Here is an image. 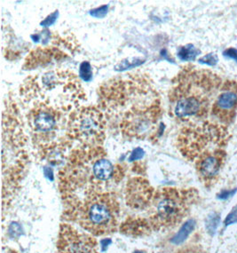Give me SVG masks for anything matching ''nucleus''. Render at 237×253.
I'll return each instance as SVG.
<instances>
[{
  "label": "nucleus",
  "mask_w": 237,
  "mask_h": 253,
  "mask_svg": "<svg viewBox=\"0 0 237 253\" xmlns=\"http://www.w3.org/2000/svg\"><path fill=\"white\" fill-rule=\"evenodd\" d=\"M139 253V252H136V253Z\"/></svg>",
  "instance_id": "obj_27"
},
{
  "label": "nucleus",
  "mask_w": 237,
  "mask_h": 253,
  "mask_svg": "<svg viewBox=\"0 0 237 253\" xmlns=\"http://www.w3.org/2000/svg\"><path fill=\"white\" fill-rule=\"evenodd\" d=\"M15 101L7 97L4 102L2 121V159H3V204L9 205L21 188L26 174L29 155L28 138L23 130L21 114Z\"/></svg>",
  "instance_id": "obj_6"
},
{
  "label": "nucleus",
  "mask_w": 237,
  "mask_h": 253,
  "mask_svg": "<svg viewBox=\"0 0 237 253\" xmlns=\"http://www.w3.org/2000/svg\"><path fill=\"white\" fill-rule=\"evenodd\" d=\"M226 159L225 149H216L203 153L194 162L198 177L204 187L211 188L217 183Z\"/></svg>",
  "instance_id": "obj_12"
},
{
  "label": "nucleus",
  "mask_w": 237,
  "mask_h": 253,
  "mask_svg": "<svg viewBox=\"0 0 237 253\" xmlns=\"http://www.w3.org/2000/svg\"><path fill=\"white\" fill-rule=\"evenodd\" d=\"M56 253H100L95 236L79 230L71 223L60 226Z\"/></svg>",
  "instance_id": "obj_10"
},
{
  "label": "nucleus",
  "mask_w": 237,
  "mask_h": 253,
  "mask_svg": "<svg viewBox=\"0 0 237 253\" xmlns=\"http://www.w3.org/2000/svg\"><path fill=\"white\" fill-rule=\"evenodd\" d=\"M67 54L58 46L38 47L32 50L26 57L23 64L24 70H35L40 67H44L53 61H61L65 59Z\"/></svg>",
  "instance_id": "obj_14"
},
{
  "label": "nucleus",
  "mask_w": 237,
  "mask_h": 253,
  "mask_svg": "<svg viewBox=\"0 0 237 253\" xmlns=\"http://www.w3.org/2000/svg\"><path fill=\"white\" fill-rule=\"evenodd\" d=\"M237 112V82L226 80L211 107V114L220 124L229 126L235 121Z\"/></svg>",
  "instance_id": "obj_11"
},
{
  "label": "nucleus",
  "mask_w": 237,
  "mask_h": 253,
  "mask_svg": "<svg viewBox=\"0 0 237 253\" xmlns=\"http://www.w3.org/2000/svg\"><path fill=\"white\" fill-rule=\"evenodd\" d=\"M79 77L85 82L91 81L92 79V66L88 61H83L79 68Z\"/></svg>",
  "instance_id": "obj_17"
},
{
  "label": "nucleus",
  "mask_w": 237,
  "mask_h": 253,
  "mask_svg": "<svg viewBox=\"0 0 237 253\" xmlns=\"http://www.w3.org/2000/svg\"><path fill=\"white\" fill-rule=\"evenodd\" d=\"M172 82L168 95L170 115L189 124L208 117L223 84L219 75L192 65L184 67Z\"/></svg>",
  "instance_id": "obj_4"
},
{
  "label": "nucleus",
  "mask_w": 237,
  "mask_h": 253,
  "mask_svg": "<svg viewBox=\"0 0 237 253\" xmlns=\"http://www.w3.org/2000/svg\"><path fill=\"white\" fill-rule=\"evenodd\" d=\"M155 192V188L146 178L133 177L128 180L125 187V204L133 211H144L150 206Z\"/></svg>",
  "instance_id": "obj_13"
},
{
  "label": "nucleus",
  "mask_w": 237,
  "mask_h": 253,
  "mask_svg": "<svg viewBox=\"0 0 237 253\" xmlns=\"http://www.w3.org/2000/svg\"><path fill=\"white\" fill-rule=\"evenodd\" d=\"M58 16V11H55L54 13H52V14H50L48 17L46 18V19H44L43 22H41V25L42 26L44 27H48L51 26V25H53V23L55 22L56 21V18Z\"/></svg>",
  "instance_id": "obj_22"
},
{
  "label": "nucleus",
  "mask_w": 237,
  "mask_h": 253,
  "mask_svg": "<svg viewBox=\"0 0 237 253\" xmlns=\"http://www.w3.org/2000/svg\"><path fill=\"white\" fill-rule=\"evenodd\" d=\"M108 8H109L108 5H102V6L99 7V8L92 10V11L90 12V14H91L92 16H94V17L103 18L105 16L106 14H107V13H108Z\"/></svg>",
  "instance_id": "obj_21"
},
{
  "label": "nucleus",
  "mask_w": 237,
  "mask_h": 253,
  "mask_svg": "<svg viewBox=\"0 0 237 253\" xmlns=\"http://www.w3.org/2000/svg\"><path fill=\"white\" fill-rule=\"evenodd\" d=\"M102 147H79L71 150L59 171V190L63 205L78 201L89 194L110 190L125 176V169L114 165Z\"/></svg>",
  "instance_id": "obj_2"
},
{
  "label": "nucleus",
  "mask_w": 237,
  "mask_h": 253,
  "mask_svg": "<svg viewBox=\"0 0 237 253\" xmlns=\"http://www.w3.org/2000/svg\"><path fill=\"white\" fill-rule=\"evenodd\" d=\"M138 61H141V60H139V59H137L135 61H122L119 65L116 66V70H127V69H130V68H132V67H136V66L141 65V63H143V61H141V62H138Z\"/></svg>",
  "instance_id": "obj_19"
},
{
  "label": "nucleus",
  "mask_w": 237,
  "mask_h": 253,
  "mask_svg": "<svg viewBox=\"0 0 237 253\" xmlns=\"http://www.w3.org/2000/svg\"><path fill=\"white\" fill-rule=\"evenodd\" d=\"M237 192V189H233V190H222L220 194H218V197L220 199H228L229 197H232L235 195V193Z\"/></svg>",
  "instance_id": "obj_24"
},
{
  "label": "nucleus",
  "mask_w": 237,
  "mask_h": 253,
  "mask_svg": "<svg viewBox=\"0 0 237 253\" xmlns=\"http://www.w3.org/2000/svg\"><path fill=\"white\" fill-rule=\"evenodd\" d=\"M236 222H237V206L228 215V217L225 219V225L229 226V225H231V224Z\"/></svg>",
  "instance_id": "obj_23"
},
{
  "label": "nucleus",
  "mask_w": 237,
  "mask_h": 253,
  "mask_svg": "<svg viewBox=\"0 0 237 253\" xmlns=\"http://www.w3.org/2000/svg\"><path fill=\"white\" fill-rule=\"evenodd\" d=\"M63 206L64 222L78 225L92 236H110L119 230L121 205L112 190L92 193Z\"/></svg>",
  "instance_id": "obj_7"
},
{
  "label": "nucleus",
  "mask_w": 237,
  "mask_h": 253,
  "mask_svg": "<svg viewBox=\"0 0 237 253\" xmlns=\"http://www.w3.org/2000/svg\"><path fill=\"white\" fill-rule=\"evenodd\" d=\"M24 108L43 104L70 115L86 101L78 76L70 70H53L27 78L20 88Z\"/></svg>",
  "instance_id": "obj_5"
},
{
  "label": "nucleus",
  "mask_w": 237,
  "mask_h": 253,
  "mask_svg": "<svg viewBox=\"0 0 237 253\" xmlns=\"http://www.w3.org/2000/svg\"><path fill=\"white\" fill-rule=\"evenodd\" d=\"M201 53V51L197 48L194 44H189L184 46H180L178 51V56L181 61H194L198 54Z\"/></svg>",
  "instance_id": "obj_15"
},
{
  "label": "nucleus",
  "mask_w": 237,
  "mask_h": 253,
  "mask_svg": "<svg viewBox=\"0 0 237 253\" xmlns=\"http://www.w3.org/2000/svg\"><path fill=\"white\" fill-rule=\"evenodd\" d=\"M107 123V118L100 108L80 107L69 115L67 136L73 142H79V147H102Z\"/></svg>",
  "instance_id": "obj_9"
},
{
  "label": "nucleus",
  "mask_w": 237,
  "mask_h": 253,
  "mask_svg": "<svg viewBox=\"0 0 237 253\" xmlns=\"http://www.w3.org/2000/svg\"><path fill=\"white\" fill-rule=\"evenodd\" d=\"M219 222H220V216L217 215V214H213L212 216L209 218V222H208V225H207L208 229L211 233H214L216 228H217L218 225H219Z\"/></svg>",
  "instance_id": "obj_20"
},
{
  "label": "nucleus",
  "mask_w": 237,
  "mask_h": 253,
  "mask_svg": "<svg viewBox=\"0 0 237 253\" xmlns=\"http://www.w3.org/2000/svg\"><path fill=\"white\" fill-rule=\"evenodd\" d=\"M194 227H195V222L193 220H189V221L185 223L184 226L181 227L179 234L174 238V242L176 244H180V243H182L183 241L186 240V238L189 236V234L193 230Z\"/></svg>",
  "instance_id": "obj_16"
},
{
  "label": "nucleus",
  "mask_w": 237,
  "mask_h": 253,
  "mask_svg": "<svg viewBox=\"0 0 237 253\" xmlns=\"http://www.w3.org/2000/svg\"><path fill=\"white\" fill-rule=\"evenodd\" d=\"M198 199L196 188H159L144 211L145 215L126 218L121 223L119 231L123 236L140 238L173 228L184 220Z\"/></svg>",
  "instance_id": "obj_3"
},
{
  "label": "nucleus",
  "mask_w": 237,
  "mask_h": 253,
  "mask_svg": "<svg viewBox=\"0 0 237 253\" xmlns=\"http://www.w3.org/2000/svg\"><path fill=\"white\" fill-rule=\"evenodd\" d=\"M98 95L101 111L123 137L157 138L162 105L148 75L130 73L110 79L99 87Z\"/></svg>",
  "instance_id": "obj_1"
},
{
  "label": "nucleus",
  "mask_w": 237,
  "mask_h": 253,
  "mask_svg": "<svg viewBox=\"0 0 237 253\" xmlns=\"http://www.w3.org/2000/svg\"><path fill=\"white\" fill-rule=\"evenodd\" d=\"M225 56L229 57V58H232L237 61V49L229 48L227 49L224 52Z\"/></svg>",
  "instance_id": "obj_25"
},
{
  "label": "nucleus",
  "mask_w": 237,
  "mask_h": 253,
  "mask_svg": "<svg viewBox=\"0 0 237 253\" xmlns=\"http://www.w3.org/2000/svg\"><path fill=\"white\" fill-rule=\"evenodd\" d=\"M189 253L188 252H184V253Z\"/></svg>",
  "instance_id": "obj_26"
},
{
  "label": "nucleus",
  "mask_w": 237,
  "mask_h": 253,
  "mask_svg": "<svg viewBox=\"0 0 237 253\" xmlns=\"http://www.w3.org/2000/svg\"><path fill=\"white\" fill-rule=\"evenodd\" d=\"M230 134L222 124L202 121L191 123L180 130L177 137V148L190 162H195L203 153L216 149H225Z\"/></svg>",
  "instance_id": "obj_8"
},
{
  "label": "nucleus",
  "mask_w": 237,
  "mask_h": 253,
  "mask_svg": "<svg viewBox=\"0 0 237 253\" xmlns=\"http://www.w3.org/2000/svg\"><path fill=\"white\" fill-rule=\"evenodd\" d=\"M218 61H219V57L216 53H209L205 56L202 57L201 59H199L200 63H203V64L209 66H215Z\"/></svg>",
  "instance_id": "obj_18"
}]
</instances>
